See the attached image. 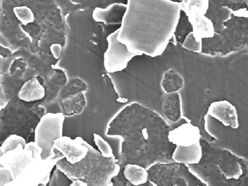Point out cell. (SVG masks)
<instances>
[{
  "label": "cell",
  "mask_w": 248,
  "mask_h": 186,
  "mask_svg": "<svg viewBox=\"0 0 248 186\" xmlns=\"http://www.w3.org/2000/svg\"><path fill=\"white\" fill-rule=\"evenodd\" d=\"M117 39L129 52L152 57L162 55L174 36L180 4L171 0H128Z\"/></svg>",
  "instance_id": "1"
},
{
  "label": "cell",
  "mask_w": 248,
  "mask_h": 186,
  "mask_svg": "<svg viewBox=\"0 0 248 186\" xmlns=\"http://www.w3.org/2000/svg\"><path fill=\"white\" fill-rule=\"evenodd\" d=\"M77 138L88 148L87 155L75 164L68 163L65 158L60 159L55 165L57 169L71 180L80 179L88 186H113L111 179L120 171V167L116 163L115 156L106 158L81 137Z\"/></svg>",
  "instance_id": "2"
},
{
  "label": "cell",
  "mask_w": 248,
  "mask_h": 186,
  "mask_svg": "<svg viewBox=\"0 0 248 186\" xmlns=\"http://www.w3.org/2000/svg\"><path fill=\"white\" fill-rule=\"evenodd\" d=\"M65 116L63 113H48L42 117L35 130V141L43 148V159H51L55 156L54 141L63 137Z\"/></svg>",
  "instance_id": "3"
},
{
  "label": "cell",
  "mask_w": 248,
  "mask_h": 186,
  "mask_svg": "<svg viewBox=\"0 0 248 186\" xmlns=\"http://www.w3.org/2000/svg\"><path fill=\"white\" fill-rule=\"evenodd\" d=\"M55 156L51 159L33 158L23 172L6 186H46L49 182L50 172L60 159L65 156L54 149Z\"/></svg>",
  "instance_id": "4"
},
{
  "label": "cell",
  "mask_w": 248,
  "mask_h": 186,
  "mask_svg": "<svg viewBox=\"0 0 248 186\" xmlns=\"http://www.w3.org/2000/svg\"><path fill=\"white\" fill-rule=\"evenodd\" d=\"M119 30L107 37L108 48L104 56V65L108 73L120 72L127 68L128 63L136 55L128 50L127 46L117 40Z\"/></svg>",
  "instance_id": "5"
},
{
  "label": "cell",
  "mask_w": 248,
  "mask_h": 186,
  "mask_svg": "<svg viewBox=\"0 0 248 186\" xmlns=\"http://www.w3.org/2000/svg\"><path fill=\"white\" fill-rule=\"evenodd\" d=\"M33 159L32 153L21 144L0 156V164L12 172L13 180L16 178Z\"/></svg>",
  "instance_id": "6"
},
{
  "label": "cell",
  "mask_w": 248,
  "mask_h": 186,
  "mask_svg": "<svg viewBox=\"0 0 248 186\" xmlns=\"http://www.w3.org/2000/svg\"><path fill=\"white\" fill-rule=\"evenodd\" d=\"M54 147L71 164L79 162L85 158L88 152V148L82 144L77 137L73 140L70 137H62L54 140Z\"/></svg>",
  "instance_id": "7"
},
{
  "label": "cell",
  "mask_w": 248,
  "mask_h": 186,
  "mask_svg": "<svg viewBox=\"0 0 248 186\" xmlns=\"http://www.w3.org/2000/svg\"><path fill=\"white\" fill-rule=\"evenodd\" d=\"M207 114L234 129L239 127L238 116L235 107L227 101L214 102L210 106Z\"/></svg>",
  "instance_id": "8"
},
{
  "label": "cell",
  "mask_w": 248,
  "mask_h": 186,
  "mask_svg": "<svg viewBox=\"0 0 248 186\" xmlns=\"http://www.w3.org/2000/svg\"><path fill=\"white\" fill-rule=\"evenodd\" d=\"M168 138L177 146L188 147L200 142L201 135L198 127L191 124H185L170 131Z\"/></svg>",
  "instance_id": "9"
},
{
  "label": "cell",
  "mask_w": 248,
  "mask_h": 186,
  "mask_svg": "<svg viewBox=\"0 0 248 186\" xmlns=\"http://www.w3.org/2000/svg\"><path fill=\"white\" fill-rule=\"evenodd\" d=\"M127 7V4L114 3L105 9L96 8L93 13V17L95 21L106 25H121Z\"/></svg>",
  "instance_id": "10"
},
{
  "label": "cell",
  "mask_w": 248,
  "mask_h": 186,
  "mask_svg": "<svg viewBox=\"0 0 248 186\" xmlns=\"http://www.w3.org/2000/svg\"><path fill=\"white\" fill-rule=\"evenodd\" d=\"M189 23L193 29V35L198 41H202L203 38H211L215 34L214 24L205 15L190 12L187 15Z\"/></svg>",
  "instance_id": "11"
},
{
  "label": "cell",
  "mask_w": 248,
  "mask_h": 186,
  "mask_svg": "<svg viewBox=\"0 0 248 186\" xmlns=\"http://www.w3.org/2000/svg\"><path fill=\"white\" fill-rule=\"evenodd\" d=\"M202 157V150L200 142L188 147L177 146L172 155V159L176 162L186 165H193L200 162Z\"/></svg>",
  "instance_id": "12"
},
{
  "label": "cell",
  "mask_w": 248,
  "mask_h": 186,
  "mask_svg": "<svg viewBox=\"0 0 248 186\" xmlns=\"http://www.w3.org/2000/svg\"><path fill=\"white\" fill-rule=\"evenodd\" d=\"M45 89L36 78L30 79L22 86L18 93L20 99L26 102L40 100L45 96Z\"/></svg>",
  "instance_id": "13"
},
{
  "label": "cell",
  "mask_w": 248,
  "mask_h": 186,
  "mask_svg": "<svg viewBox=\"0 0 248 186\" xmlns=\"http://www.w3.org/2000/svg\"><path fill=\"white\" fill-rule=\"evenodd\" d=\"M124 174L125 178L134 186L144 185L148 180L147 170L140 166L128 164L125 166Z\"/></svg>",
  "instance_id": "14"
},
{
  "label": "cell",
  "mask_w": 248,
  "mask_h": 186,
  "mask_svg": "<svg viewBox=\"0 0 248 186\" xmlns=\"http://www.w3.org/2000/svg\"><path fill=\"white\" fill-rule=\"evenodd\" d=\"M181 11L186 13L192 7H197L205 14L209 7V0H181L180 3Z\"/></svg>",
  "instance_id": "15"
},
{
  "label": "cell",
  "mask_w": 248,
  "mask_h": 186,
  "mask_svg": "<svg viewBox=\"0 0 248 186\" xmlns=\"http://www.w3.org/2000/svg\"><path fill=\"white\" fill-rule=\"evenodd\" d=\"M19 144H21L24 148L26 144L25 140L17 135H12L5 140L0 148L3 154H4L10 150H14Z\"/></svg>",
  "instance_id": "16"
},
{
  "label": "cell",
  "mask_w": 248,
  "mask_h": 186,
  "mask_svg": "<svg viewBox=\"0 0 248 186\" xmlns=\"http://www.w3.org/2000/svg\"><path fill=\"white\" fill-rule=\"evenodd\" d=\"M14 13L17 18L24 25L32 23L34 21V14H33L32 11L26 6L15 8Z\"/></svg>",
  "instance_id": "17"
},
{
  "label": "cell",
  "mask_w": 248,
  "mask_h": 186,
  "mask_svg": "<svg viewBox=\"0 0 248 186\" xmlns=\"http://www.w3.org/2000/svg\"><path fill=\"white\" fill-rule=\"evenodd\" d=\"M202 41H198L193 35V32H190L186 36L183 44V47L191 52L201 53L202 49Z\"/></svg>",
  "instance_id": "18"
},
{
  "label": "cell",
  "mask_w": 248,
  "mask_h": 186,
  "mask_svg": "<svg viewBox=\"0 0 248 186\" xmlns=\"http://www.w3.org/2000/svg\"><path fill=\"white\" fill-rule=\"evenodd\" d=\"M94 140L103 156L106 157V158H111V157L114 156L112 148L109 144L98 134H94Z\"/></svg>",
  "instance_id": "19"
},
{
  "label": "cell",
  "mask_w": 248,
  "mask_h": 186,
  "mask_svg": "<svg viewBox=\"0 0 248 186\" xmlns=\"http://www.w3.org/2000/svg\"><path fill=\"white\" fill-rule=\"evenodd\" d=\"M14 61L13 58L7 57L4 58L3 55H0V74L5 75L10 74L11 65Z\"/></svg>",
  "instance_id": "20"
},
{
  "label": "cell",
  "mask_w": 248,
  "mask_h": 186,
  "mask_svg": "<svg viewBox=\"0 0 248 186\" xmlns=\"http://www.w3.org/2000/svg\"><path fill=\"white\" fill-rule=\"evenodd\" d=\"M24 148L32 152L33 158H41L42 153H43V148L40 147L35 141L26 143Z\"/></svg>",
  "instance_id": "21"
},
{
  "label": "cell",
  "mask_w": 248,
  "mask_h": 186,
  "mask_svg": "<svg viewBox=\"0 0 248 186\" xmlns=\"http://www.w3.org/2000/svg\"><path fill=\"white\" fill-rule=\"evenodd\" d=\"M4 75L0 74V111L7 106L9 99L6 96L3 90L2 82L3 81Z\"/></svg>",
  "instance_id": "22"
},
{
  "label": "cell",
  "mask_w": 248,
  "mask_h": 186,
  "mask_svg": "<svg viewBox=\"0 0 248 186\" xmlns=\"http://www.w3.org/2000/svg\"><path fill=\"white\" fill-rule=\"evenodd\" d=\"M62 46L60 44H53L50 46V50L55 59H58L61 57L62 53Z\"/></svg>",
  "instance_id": "23"
},
{
  "label": "cell",
  "mask_w": 248,
  "mask_h": 186,
  "mask_svg": "<svg viewBox=\"0 0 248 186\" xmlns=\"http://www.w3.org/2000/svg\"><path fill=\"white\" fill-rule=\"evenodd\" d=\"M70 186H87V183L80 180V179H75L73 181V183L71 184Z\"/></svg>",
  "instance_id": "24"
},
{
  "label": "cell",
  "mask_w": 248,
  "mask_h": 186,
  "mask_svg": "<svg viewBox=\"0 0 248 186\" xmlns=\"http://www.w3.org/2000/svg\"><path fill=\"white\" fill-rule=\"evenodd\" d=\"M2 155H3V153H2L1 148H0V156H1ZM3 167V166H2L1 164H0V167Z\"/></svg>",
  "instance_id": "25"
},
{
  "label": "cell",
  "mask_w": 248,
  "mask_h": 186,
  "mask_svg": "<svg viewBox=\"0 0 248 186\" xmlns=\"http://www.w3.org/2000/svg\"><path fill=\"white\" fill-rule=\"evenodd\" d=\"M0 184H1V183H0Z\"/></svg>",
  "instance_id": "26"
}]
</instances>
